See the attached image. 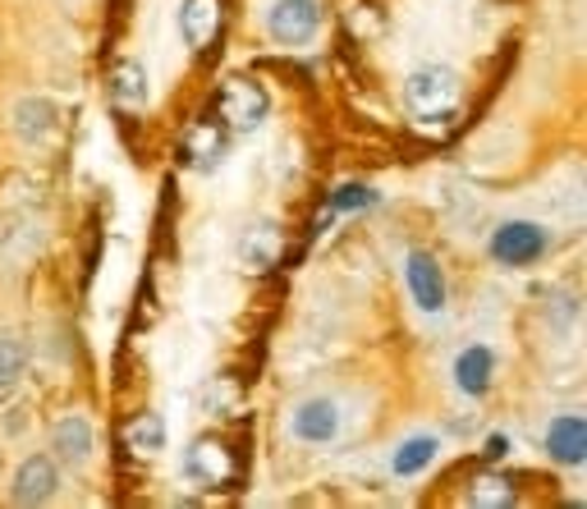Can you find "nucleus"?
Instances as JSON below:
<instances>
[{"label": "nucleus", "instance_id": "nucleus-12", "mask_svg": "<svg viewBox=\"0 0 587 509\" xmlns=\"http://www.w3.org/2000/svg\"><path fill=\"white\" fill-rule=\"evenodd\" d=\"M492 376H496V353L487 344H473L454 359V381L464 395H487L492 391Z\"/></svg>", "mask_w": 587, "mask_h": 509}, {"label": "nucleus", "instance_id": "nucleus-15", "mask_svg": "<svg viewBox=\"0 0 587 509\" xmlns=\"http://www.w3.org/2000/svg\"><path fill=\"white\" fill-rule=\"evenodd\" d=\"M515 500H519L515 482L500 477V473H477L473 491H469V505H477V509H509Z\"/></svg>", "mask_w": 587, "mask_h": 509}, {"label": "nucleus", "instance_id": "nucleus-8", "mask_svg": "<svg viewBox=\"0 0 587 509\" xmlns=\"http://www.w3.org/2000/svg\"><path fill=\"white\" fill-rule=\"evenodd\" d=\"M546 454L555 464H583L587 460V422L578 414H560L551 427H546Z\"/></svg>", "mask_w": 587, "mask_h": 509}, {"label": "nucleus", "instance_id": "nucleus-1", "mask_svg": "<svg viewBox=\"0 0 587 509\" xmlns=\"http://www.w3.org/2000/svg\"><path fill=\"white\" fill-rule=\"evenodd\" d=\"M404 101H408V111L422 115V120L450 115L454 101H459V79L450 69H414L404 79Z\"/></svg>", "mask_w": 587, "mask_h": 509}, {"label": "nucleus", "instance_id": "nucleus-2", "mask_svg": "<svg viewBox=\"0 0 587 509\" xmlns=\"http://www.w3.org/2000/svg\"><path fill=\"white\" fill-rule=\"evenodd\" d=\"M546 252V230L532 220H505L492 235V258L505 267H532Z\"/></svg>", "mask_w": 587, "mask_h": 509}, {"label": "nucleus", "instance_id": "nucleus-10", "mask_svg": "<svg viewBox=\"0 0 587 509\" xmlns=\"http://www.w3.org/2000/svg\"><path fill=\"white\" fill-rule=\"evenodd\" d=\"M221 29V0H184L180 5V33L189 50H207Z\"/></svg>", "mask_w": 587, "mask_h": 509}, {"label": "nucleus", "instance_id": "nucleus-16", "mask_svg": "<svg viewBox=\"0 0 587 509\" xmlns=\"http://www.w3.org/2000/svg\"><path fill=\"white\" fill-rule=\"evenodd\" d=\"M437 441H431V437H414V441H404L399 450H395V473L399 477H414V473H422L431 460H437Z\"/></svg>", "mask_w": 587, "mask_h": 509}, {"label": "nucleus", "instance_id": "nucleus-9", "mask_svg": "<svg viewBox=\"0 0 587 509\" xmlns=\"http://www.w3.org/2000/svg\"><path fill=\"white\" fill-rule=\"evenodd\" d=\"M290 427H294L298 441L326 445V441H336V431H340V409L330 399H308V404H298V409H294Z\"/></svg>", "mask_w": 587, "mask_h": 509}, {"label": "nucleus", "instance_id": "nucleus-5", "mask_svg": "<svg viewBox=\"0 0 587 509\" xmlns=\"http://www.w3.org/2000/svg\"><path fill=\"white\" fill-rule=\"evenodd\" d=\"M267 92L252 83V79H229L225 88H221V120L229 124V129H258V124L267 120Z\"/></svg>", "mask_w": 587, "mask_h": 509}, {"label": "nucleus", "instance_id": "nucleus-7", "mask_svg": "<svg viewBox=\"0 0 587 509\" xmlns=\"http://www.w3.org/2000/svg\"><path fill=\"white\" fill-rule=\"evenodd\" d=\"M404 280H408V294L422 313H441L445 308V275L437 267L431 252H408L404 258Z\"/></svg>", "mask_w": 587, "mask_h": 509}, {"label": "nucleus", "instance_id": "nucleus-20", "mask_svg": "<svg viewBox=\"0 0 587 509\" xmlns=\"http://www.w3.org/2000/svg\"><path fill=\"white\" fill-rule=\"evenodd\" d=\"M330 207H336V212H353V207H372V193H368V189H359V184H349V189H340L336 197H330Z\"/></svg>", "mask_w": 587, "mask_h": 509}, {"label": "nucleus", "instance_id": "nucleus-18", "mask_svg": "<svg viewBox=\"0 0 587 509\" xmlns=\"http://www.w3.org/2000/svg\"><path fill=\"white\" fill-rule=\"evenodd\" d=\"M23 367H29V353H23V344L14 336H0V395L19 386Z\"/></svg>", "mask_w": 587, "mask_h": 509}, {"label": "nucleus", "instance_id": "nucleus-17", "mask_svg": "<svg viewBox=\"0 0 587 509\" xmlns=\"http://www.w3.org/2000/svg\"><path fill=\"white\" fill-rule=\"evenodd\" d=\"M129 445L143 450V454H157V450L166 445V422H161V414H138V418L129 422Z\"/></svg>", "mask_w": 587, "mask_h": 509}, {"label": "nucleus", "instance_id": "nucleus-4", "mask_svg": "<svg viewBox=\"0 0 587 509\" xmlns=\"http://www.w3.org/2000/svg\"><path fill=\"white\" fill-rule=\"evenodd\" d=\"M189 473L202 482V487H235L239 482V460H235V450H229L221 437H202L193 450H189Z\"/></svg>", "mask_w": 587, "mask_h": 509}, {"label": "nucleus", "instance_id": "nucleus-6", "mask_svg": "<svg viewBox=\"0 0 587 509\" xmlns=\"http://www.w3.org/2000/svg\"><path fill=\"white\" fill-rule=\"evenodd\" d=\"M56 487H60V468H56V460L50 454H29V460L19 464V473H14V487H10V496H14V505H46L50 496H56Z\"/></svg>", "mask_w": 587, "mask_h": 509}, {"label": "nucleus", "instance_id": "nucleus-14", "mask_svg": "<svg viewBox=\"0 0 587 509\" xmlns=\"http://www.w3.org/2000/svg\"><path fill=\"white\" fill-rule=\"evenodd\" d=\"M111 97L120 101V106H138V101H147V69L138 60H120L111 69Z\"/></svg>", "mask_w": 587, "mask_h": 509}, {"label": "nucleus", "instance_id": "nucleus-19", "mask_svg": "<svg viewBox=\"0 0 587 509\" xmlns=\"http://www.w3.org/2000/svg\"><path fill=\"white\" fill-rule=\"evenodd\" d=\"M184 151L189 157H202V151H207V157H221V134L212 138L207 124H193V134L184 138Z\"/></svg>", "mask_w": 587, "mask_h": 509}, {"label": "nucleus", "instance_id": "nucleus-21", "mask_svg": "<svg viewBox=\"0 0 587 509\" xmlns=\"http://www.w3.org/2000/svg\"><path fill=\"white\" fill-rule=\"evenodd\" d=\"M505 450H509V441L505 437H492L487 441V460H505Z\"/></svg>", "mask_w": 587, "mask_h": 509}, {"label": "nucleus", "instance_id": "nucleus-3", "mask_svg": "<svg viewBox=\"0 0 587 509\" xmlns=\"http://www.w3.org/2000/svg\"><path fill=\"white\" fill-rule=\"evenodd\" d=\"M317 23H321L317 0H275L271 14H267V33L280 46H303V42L317 37Z\"/></svg>", "mask_w": 587, "mask_h": 509}, {"label": "nucleus", "instance_id": "nucleus-11", "mask_svg": "<svg viewBox=\"0 0 587 509\" xmlns=\"http://www.w3.org/2000/svg\"><path fill=\"white\" fill-rule=\"evenodd\" d=\"M50 450H56L65 464H83L92 454V422L83 414H65L50 427Z\"/></svg>", "mask_w": 587, "mask_h": 509}, {"label": "nucleus", "instance_id": "nucleus-13", "mask_svg": "<svg viewBox=\"0 0 587 509\" xmlns=\"http://www.w3.org/2000/svg\"><path fill=\"white\" fill-rule=\"evenodd\" d=\"M239 258H244L248 271L275 267V258H280V230H275V225H252V230L244 235V244H239Z\"/></svg>", "mask_w": 587, "mask_h": 509}]
</instances>
